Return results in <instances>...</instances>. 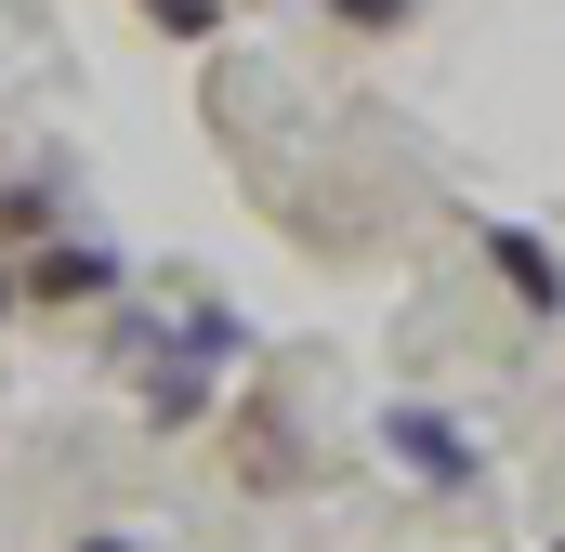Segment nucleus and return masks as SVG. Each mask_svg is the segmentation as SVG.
<instances>
[{
	"label": "nucleus",
	"instance_id": "obj_1",
	"mask_svg": "<svg viewBox=\"0 0 565 552\" xmlns=\"http://www.w3.org/2000/svg\"><path fill=\"white\" fill-rule=\"evenodd\" d=\"M382 447H395L422 487H447V500H460V487H487V447H473L447 408H408V395H395V408H382Z\"/></svg>",
	"mask_w": 565,
	"mask_h": 552
},
{
	"label": "nucleus",
	"instance_id": "obj_2",
	"mask_svg": "<svg viewBox=\"0 0 565 552\" xmlns=\"http://www.w3.org/2000/svg\"><path fill=\"white\" fill-rule=\"evenodd\" d=\"M13 289H26V302H119V251H106V237H53Z\"/></svg>",
	"mask_w": 565,
	"mask_h": 552
},
{
	"label": "nucleus",
	"instance_id": "obj_3",
	"mask_svg": "<svg viewBox=\"0 0 565 552\" xmlns=\"http://www.w3.org/2000/svg\"><path fill=\"white\" fill-rule=\"evenodd\" d=\"M487 276H500L526 316H565V264H553V237H526V224H487Z\"/></svg>",
	"mask_w": 565,
	"mask_h": 552
},
{
	"label": "nucleus",
	"instance_id": "obj_4",
	"mask_svg": "<svg viewBox=\"0 0 565 552\" xmlns=\"http://www.w3.org/2000/svg\"><path fill=\"white\" fill-rule=\"evenodd\" d=\"M145 13H158L171 40H211V26H224V0H145Z\"/></svg>",
	"mask_w": 565,
	"mask_h": 552
},
{
	"label": "nucleus",
	"instance_id": "obj_5",
	"mask_svg": "<svg viewBox=\"0 0 565 552\" xmlns=\"http://www.w3.org/2000/svg\"><path fill=\"white\" fill-rule=\"evenodd\" d=\"M329 13H342V26H408L422 0H329Z\"/></svg>",
	"mask_w": 565,
	"mask_h": 552
},
{
	"label": "nucleus",
	"instance_id": "obj_6",
	"mask_svg": "<svg viewBox=\"0 0 565 552\" xmlns=\"http://www.w3.org/2000/svg\"><path fill=\"white\" fill-rule=\"evenodd\" d=\"M66 552H145V540H66Z\"/></svg>",
	"mask_w": 565,
	"mask_h": 552
},
{
	"label": "nucleus",
	"instance_id": "obj_7",
	"mask_svg": "<svg viewBox=\"0 0 565 552\" xmlns=\"http://www.w3.org/2000/svg\"><path fill=\"white\" fill-rule=\"evenodd\" d=\"M0 316H13V264H0Z\"/></svg>",
	"mask_w": 565,
	"mask_h": 552
},
{
	"label": "nucleus",
	"instance_id": "obj_8",
	"mask_svg": "<svg viewBox=\"0 0 565 552\" xmlns=\"http://www.w3.org/2000/svg\"><path fill=\"white\" fill-rule=\"evenodd\" d=\"M553 552H565V540H553Z\"/></svg>",
	"mask_w": 565,
	"mask_h": 552
}]
</instances>
